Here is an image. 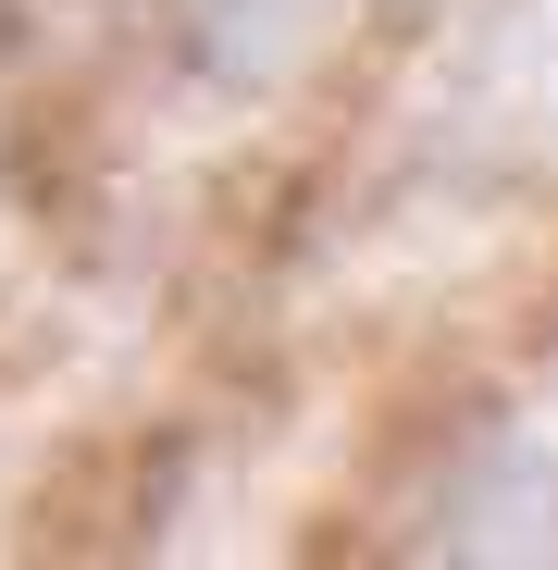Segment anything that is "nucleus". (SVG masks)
Returning a JSON list of instances; mask_svg holds the SVG:
<instances>
[{
	"label": "nucleus",
	"mask_w": 558,
	"mask_h": 570,
	"mask_svg": "<svg viewBox=\"0 0 558 570\" xmlns=\"http://www.w3.org/2000/svg\"><path fill=\"white\" fill-rule=\"evenodd\" d=\"M212 62L224 75H273V62H298L323 26H335V0H212Z\"/></svg>",
	"instance_id": "1"
}]
</instances>
